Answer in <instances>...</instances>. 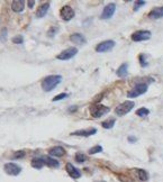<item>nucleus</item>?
<instances>
[{
	"mask_svg": "<svg viewBox=\"0 0 163 182\" xmlns=\"http://www.w3.org/2000/svg\"><path fill=\"white\" fill-rule=\"evenodd\" d=\"M61 81H62V77L61 75H47L46 78L42 80V89L44 90L45 92H51L52 90H54L56 87L59 86Z\"/></svg>",
	"mask_w": 163,
	"mask_h": 182,
	"instance_id": "1",
	"label": "nucleus"
},
{
	"mask_svg": "<svg viewBox=\"0 0 163 182\" xmlns=\"http://www.w3.org/2000/svg\"><path fill=\"white\" fill-rule=\"evenodd\" d=\"M107 112H109V108L104 106V105L93 104L90 106V115L92 116L93 118H99Z\"/></svg>",
	"mask_w": 163,
	"mask_h": 182,
	"instance_id": "2",
	"label": "nucleus"
},
{
	"mask_svg": "<svg viewBox=\"0 0 163 182\" xmlns=\"http://www.w3.org/2000/svg\"><path fill=\"white\" fill-rule=\"evenodd\" d=\"M147 89H148L147 83H137L133 89H130V91L127 92V97H130V98H136V97L141 96V94L146 92Z\"/></svg>",
	"mask_w": 163,
	"mask_h": 182,
	"instance_id": "3",
	"label": "nucleus"
},
{
	"mask_svg": "<svg viewBox=\"0 0 163 182\" xmlns=\"http://www.w3.org/2000/svg\"><path fill=\"white\" fill-rule=\"evenodd\" d=\"M134 106H135V104L133 101H125L115 108V114L117 116H125L133 109Z\"/></svg>",
	"mask_w": 163,
	"mask_h": 182,
	"instance_id": "4",
	"label": "nucleus"
},
{
	"mask_svg": "<svg viewBox=\"0 0 163 182\" xmlns=\"http://www.w3.org/2000/svg\"><path fill=\"white\" fill-rule=\"evenodd\" d=\"M60 16H61V18L63 19L64 22H70L71 19L74 17L73 8L71 7L70 5L63 6V7L61 8V10H60Z\"/></svg>",
	"mask_w": 163,
	"mask_h": 182,
	"instance_id": "5",
	"label": "nucleus"
},
{
	"mask_svg": "<svg viewBox=\"0 0 163 182\" xmlns=\"http://www.w3.org/2000/svg\"><path fill=\"white\" fill-rule=\"evenodd\" d=\"M77 53H78V48L77 47H69L60 53L59 55L56 56V59L61 60V61H68V60L72 59L73 56L77 55Z\"/></svg>",
	"mask_w": 163,
	"mask_h": 182,
	"instance_id": "6",
	"label": "nucleus"
},
{
	"mask_svg": "<svg viewBox=\"0 0 163 182\" xmlns=\"http://www.w3.org/2000/svg\"><path fill=\"white\" fill-rule=\"evenodd\" d=\"M130 38H132L133 42L147 41V39L151 38V32L150 30H137V32L132 34Z\"/></svg>",
	"mask_w": 163,
	"mask_h": 182,
	"instance_id": "7",
	"label": "nucleus"
},
{
	"mask_svg": "<svg viewBox=\"0 0 163 182\" xmlns=\"http://www.w3.org/2000/svg\"><path fill=\"white\" fill-rule=\"evenodd\" d=\"M4 170L7 174L14 175V177H15V175H18L19 173L22 172V167H19V165H17L16 163H11V162H9V163L5 164Z\"/></svg>",
	"mask_w": 163,
	"mask_h": 182,
	"instance_id": "8",
	"label": "nucleus"
},
{
	"mask_svg": "<svg viewBox=\"0 0 163 182\" xmlns=\"http://www.w3.org/2000/svg\"><path fill=\"white\" fill-rule=\"evenodd\" d=\"M115 42L114 41H105V42H101L100 44H98L96 46V52L98 53H105V52H108V51H110L113 48L115 47Z\"/></svg>",
	"mask_w": 163,
	"mask_h": 182,
	"instance_id": "9",
	"label": "nucleus"
},
{
	"mask_svg": "<svg viewBox=\"0 0 163 182\" xmlns=\"http://www.w3.org/2000/svg\"><path fill=\"white\" fill-rule=\"evenodd\" d=\"M116 11V5L115 4H109L107 6H105L104 10L101 12L100 18L101 19H109L113 17V15L115 14Z\"/></svg>",
	"mask_w": 163,
	"mask_h": 182,
	"instance_id": "10",
	"label": "nucleus"
},
{
	"mask_svg": "<svg viewBox=\"0 0 163 182\" xmlns=\"http://www.w3.org/2000/svg\"><path fill=\"white\" fill-rule=\"evenodd\" d=\"M97 133L96 128H89V129H81V130H75L73 133H71V136H83V137H89L91 135H95Z\"/></svg>",
	"mask_w": 163,
	"mask_h": 182,
	"instance_id": "11",
	"label": "nucleus"
},
{
	"mask_svg": "<svg viewBox=\"0 0 163 182\" xmlns=\"http://www.w3.org/2000/svg\"><path fill=\"white\" fill-rule=\"evenodd\" d=\"M65 170H67L68 174L70 175L71 178H73V179H79L80 177H81V172L79 171L77 167H73V164L67 163V165H65Z\"/></svg>",
	"mask_w": 163,
	"mask_h": 182,
	"instance_id": "12",
	"label": "nucleus"
},
{
	"mask_svg": "<svg viewBox=\"0 0 163 182\" xmlns=\"http://www.w3.org/2000/svg\"><path fill=\"white\" fill-rule=\"evenodd\" d=\"M48 154L51 156H54V157H61L65 154V149L62 146H54V147L48 149Z\"/></svg>",
	"mask_w": 163,
	"mask_h": 182,
	"instance_id": "13",
	"label": "nucleus"
},
{
	"mask_svg": "<svg viewBox=\"0 0 163 182\" xmlns=\"http://www.w3.org/2000/svg\"><path fill=\"white\" fill-rule=\"evenodd\" d=\"M148 17L151 19H160L163 17V7H155L148 12Z\"/></svg>",
	"mask_w": 163,
	"mask_h": 182,
	"instance_id": "14",
	"label": "nucleus"
},
{
	"mask_svg": "<svg viewBox=\"0 0 163 182\" xmlns=\"http://www.w3.org/2000/svg\"><path fill=\"white\" fill-rule=\"evenodd\" d=\"M25 8V1L24 0H14L11 2V9L15 12H22Z\"/></svg>",
	"mask_w": 163,
	"mask_h": 182,
	"instance_id": "15",
	"label": "nucleus"
},
{
	"mask_svg": "<svg viewBox=\"0 0 163 182\" xmlns=\"http://www.w3.org/2000/svg\"><path fill=\"white\" fill-rule=\"evenodd\" d=\"M48 8H50V2H46V4L41 5L36 11L37 18H42V17H44V16L46 15V12H47Z\"/></svg>",
	"mask_w": 163,
	"mask_h": 182,
	"instance_id": "16",
	"label": "nucleus"
},
{
	"mask_svg": "<svg viewBox=\"0 0 163 182\" xmlns=\"http://www.w3.org/2000/svg\"><path fill=\"white\" fill-rule=\"evenodd\" d=\"M70 41L75 43V44H82V43H85V38L82 34L74 33L70 36Z\"/></svg>",
	"mask_w": 163,
	"mask_h": 182,
	"instance_id": "17",
	"label": "nucleus"
},
{
	"mask_svg": "<svg viewBox=\"0 0 163 182\" xmlns=\"http://www.w3.org/2000/svg\"><path fill=\"white\" fill-rule=\"evenodd\" d=\"M43 161H44V164H46L50 167H59L60 165L59 161H56L55 159H53L51 156H44Z\"/></svg>",
	"mask_w": 163,
	"mask_h": 182,
	"instance_id": "18",
	"label": "nucleus"
},
{
	"mask_svg": "<svg viewBox=\"0 0 163 182\" xmlns=\"http://www.w3.org/2000/svg\"><path fill=\"white\" fill-rule=\"evenodd\" d=\"M127 69H128V64L123 63L122 65L118 67V70L116 71V74L118 75L119 78H125L127 75Z\"/></svg>",
	"mask_w": 163,
	"mask_h": 182,
	"instance_id": "19",
	"label": "nucleus"
},
{
	"mask_svg": "<svg viewBox=\"0 0 163 182\" xmlns=\"http://www.w3.org/2000/svg\"><path fill=\"white\" fill-rule=\"evenodd\" d=\"M30 164H32V167H34V169H42V167H44V161H43V157H35V159H33L32 160V162H30Z\"/></svg>",
	"mask_w": 163,
	"mask_h": 182,
	"instance_id": "20",
	"label": "nucleus"
},
{
	"mask_svg": "<svg viewBox=\"0 0 163 182\" xmlns=\"http://www.w3.org/2000/svg\"><path fill=\"white\" fill-rule=\"evenodd\" d=\"M115 123H116L115 118H110V119H107V120L102 122V123H101V126L104 127L105 129H110V128L114 127Z\"/></svg>",
	"mask_w": 163,
	"mask_h": 182,
	"instance_id": "21",
	"label": "nucleus"
},
{
	"mask_svg": "<svg viewBox=\"0 0 163 182\" xmlns=\"http://www.w3.org/2000/svg\"><path fill=\"white\" fill-rule=\"evenodd\" d=\"M136 172H137V175H138V179L142 180V181H146L148 179L147 172L145 171V170H143V169H137Z\"/></svg>",
	"mask_w": 163,
	"mask_h": 182,
	"instance_id": "22",
	"label": "nucleus"
},
{
	"mask_svg": "<svg viewBox=\"0 0 163 182\" xmlns=\"http://www.w3.org/2000/svg\"><path fill=\"white\" fill-rule=\"evenodd\" d=\"M148 114H150V110L145 107H142L136 110V115L138 116V117H144V116H147Z\"/></svg>",
	"mask_w": 163,
	"mask_h": 182,
	"instance_id": "23",
	"label": "nucleus"
},
{
	"mask_svg": "<svg viewBox=\"0 0 163 182\" xmlns=\"http://www.w3.org/2000/svg\"><path fill=\"white\" fill-rule=\"evenodd\" d=\"M75 161H77L78 163H83V162L87 161V156H85L83 153L78 152L77 154H75Z\"/></svg>",
	"mask_w": 163,
	"mask_h": 182,
	"instance_id": "24",
	"label": "nucleus"
},
{
	"mask_svg": "<svg viewBox=\"0 0 163 182\" xmlns=\"http://www.w3.org/2000/svg\"><path fill=\"white\" fill-rule=\"evenodd\" d=\"M57 32H59V27H55V26H52L50 29L47 30V36L48 37H54L56 34H57Z\"/></svg>",
	"mask_w": 163,
	"mask_h": 182,
	"instance_id": "25",
	"label": "nucleus"
},
{
	"mask_svg": "<svg viewBox=\"0 0 163 182\" xmlns=\"http://www.w3.org/2000/svg\"><path fill=\"white\" fill-rule=\"evenodd\" d=\"M102 151V146H100V145H96V146H93L91 149H89V154H97V153H100Z\"/></svg>",
	"mask_w": 163,
	"mask_h": 182,
	"instance_id": "26",
	"label": "nucleus"
},
{
	"mask_svg": "<svg viewBox=\"0 0 163 182\" xmlns=\"http://www.w3.org/2000/svg\"><path fill=\"white\" fill-rule=\"evenodd\" d=\"M138 59H140V64H141V67H147L148 63L146 62V59H145L144 54H140V56H138Z\"/></svg>",
	"mask_w": 163,
	"mask_h": 182,
	"instance_id": "27",
	"label": "nucleus"
},
{
	"mask_svg": "<svg viewBox=\"0 0 163 182\" xmlns=\"http://www.w3.org/2000/svg\"><path fill=\"white\" fill-rule=\"evenodd\" d=\"M24 156H25V151H17V152L14 153V159H15V160L23 159Z\"/></svg>",
	"mask_w": 163,
	"mask_h": 182,
	"instance_id": "28",
	"label": "nucleus"
},
{
	"mask_svg": "<svg viewBox=\"0 0 163 182\" xmlns=\"http://www.w3.org/2000/svg\"><path fill=\"white\" fill-rule=\"evenodd\" d=\"M69 96L68 93H60V94H57V96H55L54 98L52 99V101H59V100H62V99H64V98H67V97Z\"/></svg>",
	"mask_w": 163,
	"mask_h": 182,
	"instance_id": "29",
	"label": "nucleus"
},
{
	"mask_svg": "<svg viewBox=\"0 0 163 182\" xmlns=\"http://www.w3.org/2000/svg\"><path fill=\"white\" fill-rule=\"evenodd\" d=\"M146 4L145 1H143V0H140V1H136L135 2V6H134V11H137L140 8L142 7V6H144V5Z\"/></svg>",
	"mask_w": 163,
	"mask_h": 182,
	"instance_id": "30",
	"label": "nucleus"
},
{
	"mask_svg": "<svg viewBox=\"0 0 163 182\" xmlns=\"http://www.w3.org/2000/svg\"><path fill=\"white\" fill-rule=\"evenodd\" d=\"M23 42H24V38L20 35H17V36L12 38V43H15V44H22Z\"/></svg>",
	"mask_w": 163,
	"mask_h": 182,
	"instance_id": "31",
	"label": "nucleus"
},
{
	"mask_svg": "<svg viewBox=\"0 0 163 182\" xmlns=\"http://www.w3.org/2000/svg\"><path fill=\"white\" fill-rule=\"evenodd\" d=\"M127 139L130 141V143H135V142L137 141V138L135 137V136H128V137H127Z\"/></svg>",
	"mask_w": 163,
	"mask_h": 182,
	"instance_id": "32",
	"label": "nucleus"
},
{
	"mask_svg": "<svg viewBox=\"0 0 163 182\" xmlns=\"http://www.w3.org/2000/svg\"><path fill=\"white\" fill-rule=\"evenodd\" d=\"M77 109H78L77 107H70L69 109H68V112H75Z\"/></svg>",
	"mask_w": 163,
	"mask_h": 182,
	"instance_id": "33",
	"label": "nucleus"
},
{
	"mask_svg": "<svg viewBox=\"0 0 163 182\" xmlns=\"http://www.w3.org/2000/svg\"><path fill=\"white\" fill-rule=\"evenodd\" d=\"M34 5H35V1H28V6H29V8H33Z\"/></svg>",
	"mask_w": 163,
	"mask_h": 182,
	"instance_id": "34",
	"label": "nucleus"
},
{
	"mask_svg": "<svg viewBox=\"0 0 163 182\" xmlns=\"http://www.w3.org/2000/svg\"><path fill=\"white\" fill-rule=\"evenodd\" d=\"M96 182H105V181H96Z\"/></svg>",
	"mask_w": 163,
	"mask_h": 182,
	"instance_id": "35",
	"label": "nucleus"
}]
</instances>
